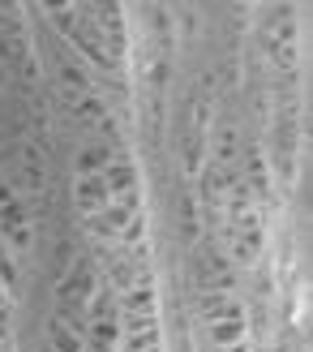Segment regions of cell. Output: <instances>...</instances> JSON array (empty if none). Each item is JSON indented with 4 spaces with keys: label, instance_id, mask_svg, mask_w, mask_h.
<instances>
[{
    "label": "cell",
    "instance_id": "1",
    "mask_svg": "<svg viewBox=\"0 0 313 352\" xmlns=\"http://www.w3.org/2000/svg\"><path fill=\"white\" fill-rule=\"evenodd\" d=\"M95 296H99V275H95V267L86 258H78L73 267L65 271V279L56 284V318L86 331V314H91Z\"/></svg>",
    "mask_w": 313,
    "mask_h": 352
},
{
    "label": "cell",
    "instance_id": "2",
    "mask_svg": "<svg viewBox=\"0 0 313 352\" xmlns=\"http://www.w3.org/2000/svg\"><path fill=\"white\" fill-rule=\"evenodd\" d=\"M202 318H206L211 344H215L219 352H236L240 344L249 340L245 309H240V301H232L228 292H206V296H202Z\"/></svg>",
    "mask_w": 313,
    "mask_h": 352
},
{
    "label": "cell",
    "instance_id": "3",
    "mask_svg": "<svg viewBox=\"0 0 313 352\" xmlns=\"http://www.w3.org/2000/svg\"><path fill=\"white\" fill-rule=\"evenodd\" d=\"M0 241L13 254H30L34 245V215L22 198V189L5 181V176H0Z\"/></svg>",
    "mask_w": 313,
    "mask_h": 352
},
{
    "label": "cell",
    "instance_id": "4",
    "mask_svg": "<svg viewBox=\"0 0 313 352\" xmlns=\"http://www.w3.org/2000/svg\"><path fill=\"white\" fill-rule=\"evenodd\" d=\"M86 352H120L125 348V327H120V314L112 296H95L91 314H86Z\"/></svg>",
    "mask_w": 313,
    "mask_h": 352
},
{
    "label": "cell",
    "instance_id": "5",
    "mask_svg": "<svg viewBox=\"0 0 313 352\" xmlns=\"http://www.w3.org/2000/svg\"><path fill=\"white\" fill-rule=\"evenodd\" d=\"M228 241H232V258L240 262V267L257 262V254H262V245H266V228H262L257 210L245 198L232 206V232H228Z\"/></svg>",
    "mask_w": 313,
    "mask_h": 352
},
{
    "label": "cell",
    "instance_id": "6",
    "mask_svg": "<svg viewBox=\"0 0 313 352\" xmlns=\"http://www.w3.org/2000/svg\"><path fill=\"white\" fill-rule=\"evenodd\" d=\"M108 181V202H120V206H142V172H137L133 155L116 151V160L103 172Z\"/></svg>",
    "mask_w": 313,
    "mask_h": 352
},
{
    "label": "cell",
    "instance_id": "7",
    "mask_svg": "<svg viewBox=\"0 0 313 352\" xmlns=\"http://www.w3.org/2000/svg\"><path fill=\"white\" fill-rule=\"evenodd\" d=\"M73 206L82 219H99L103 206H108V181L103 176H73Z\"/></svg>",
    "mask_w": 313,
    "mask_h": 352
},
{
    "label": "cell",
    "instance_id": "8",
    "mask_svg": "<svg viewBox=\"0 0 313 352\" xmlns=\"http://www.w3.org/2000/svg\"><path fill=\"white\" fill-rule=\"evenodd\" d=\"M116 151L112 142H99V138H82V146L73 155V176H103L108 172V164L116 160Z\"/></svg>",
    "mask_w": 313,
    "mask_h": 352
},
{
    "label": "cell",
    "instance_id": "9",
    "mask_svg": "<svg viewBox=\"0 0 313 352\" xmlns=\"http://www.w3.org/2000/svg\"><path fill=\"white\" fill-rule=\"evenodd\" d=\"M17 189H26V193H39L43 181H47V172H43V155L34 142H22V151H17Z\"/></svg>",
    "mask_w": 313,
    "mask_h": 352
},
{
    "label": "cell",
    "instance_id": "10",
    "mask_svg": "<svg viewBox=\"0 0 313 352\" xmlns=\"http://www.w3.org/2000/svg\"><path fill=\"white\" fill-rule=\"evenodd\" d=\"M56 82H60V91H65V99L69 103H78V99H86V95H95L91 91V78H86V65H78V60H60V69H56Z\"/></svg>",
    "mask_w": 313,
    "mask_h": 352
},
{
    "label": "cell",
    "instance_id": "11",
    "mask_svg": "<svg viewBox=\"0 0 313 352\" xmlns=\"http://www.w3.org/2000/svg\"><path fill=\"white\" fill-rule=\"evenodd\" d=\"M47 348L51 352H86V340H82L78 327H69L65 318L51 314V318H47Z\"/></svg>",
    "mask_w": 313,
    "mask_h": 352
},
{
    "label": "cell",
    "instance_id": "12",
    "mask_svg": "<svg viewBox=\"0 0 313 352\" xmlns=\"http://www.w3.org/2000/svg\"><path fill=\"white\" fill-rule=\"evenodd\" d=\"M120 352H163L159 327H154V331H142V336H125V348H120Z\"/></svg>",
    "mask_w": 313,
    "mask_h": 352
},
{
    "label": "cell",
    "instance_id": "13",
    "mask_svg": "<svg viewBox=\"0 0 313 352\" xmlns=\"http://www.w3.org/2000/svg\"><path fill=\"white\" fill-rule=\"evenodd\" d=\"M0 352H17V348H13V336H5V340H0Z\"/></svg>",
    "mask_w": 313,
    "mask_h": 352
},
{
    "label": "cell",
    "instance_id": "14",
    "mask_svg": "<svg viewBox=\"0 0 313 352\" xmlns=\"http://www.w3.org/2000/svg\"><path fill=\"white\" fill-rule=\"evenodd\" d=\"M0 301H5V296H0Z\"/></svg>",
    "mask_w": 313,
    "mask_h": 352
}]
</instances>
